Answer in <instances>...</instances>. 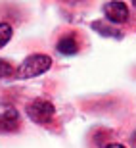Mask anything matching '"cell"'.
I'll list each match as a JSON object with an SVG mask.
<instances>
[{
    "label": "cell",
    "instance_id": "obj_1",
    "mask_svg": "<svg viewBox=\"0 0 136 148\" xmlns=\"http://www.w3.org/2000/svg\"><path fill=\"white\" fill-rule=\"evenodd\" d=\"M50 66H52V60L50 56L46 54H33L25 58L21 62V66L17 67V77L21 79H31V77H37V75H42L44 71H48Z\"/></svg>",
    "mask_w": 136,
    "mask_h": 148
},
{
    "label": "cell",
    "instance_id": "obj_2",
    "mask_svg": "<svg viewBox=\"0 0 136 148\" xmlns=\"http://www.w3.org/2000/svg\"><path fill=\"white\" fill-rule=\"evenodd\" d=\"M54 112L56 110H54V106H52V102L40 100V98L31 102V104L27 106V115L35 123H48V121L54 117Z\"/></svg>",
    "mask_w": 136,
    "mask_h": 148
},
{
    "label": "cell",
    "instance_id": "obj_3",
    "mask_svg": "<svg viewBox=\"0 0 136 148\" xmlns=\"http://www.w3.org/2000/svg\"><path fill=\"white\" fill-rule=\"evenodd\" d=\"M103 14L111 23H125L129 19V8L125 2H107L103 6Z\"/></svg>",
    "mask_w": 136,
    "mask_h": 148
},
{
    "label": "cell",
    "instance_id": "obj_4",
    "mask_svg": "<svg viewBox=\"0 0 136 148\" xmlns=\"http://www.w3.org/2000/svg\"><path fill=\"white\" fill-rule=\"evenodd\" d=\"M19 125V115L14 108H8L4 114H0V131H14Z\"/></svg>",
    "mask_w": 136,
    "mask_h": 148
},
{
    "label": "cell",
    "instance_id": "obj_5",
    "mask_svg": "<svg viewBox=\"0 0 136 148\" xmlns=\"http://www.w3.org/2000/svg\"><path fill=\"white\" fill-rule=\"evenodd\" d=\"M77 50H79V44H77V38L75 37H63L58 42V52H61V54H65V56H71V54H75Z\"/></svg>",
    "mask_w": 136,
    "mask_h": 148
},
{
    "label": "cell",
    "instance_id": "obj_6",
    "mask_svg": "<svg viewBox=\"0 0 136 148\" xmlns=\"http://www.w3.org/2000/svg\"><path fill=\"white\" fill-rule=\"evenodd\" d=\"M12 38V27L8 23H0V48Z\"/></svg>",
    "mask_w": 136,
    "mask_h": 148
},
{
    "label": "cell",
    "instance_id": "obj_7",
    "mask_svg": "<svg viewBox=\"0 0 136 148\" xmlns=\"http://www.w3.org/2000/svg\"><path fill=\"white\" fill-rule=\"evenodd\" d=\"M12 73H14V67H12L6 60H0V79H4V77H10Z\"/></svg>",
    "mask_w": 136,
    "mask_h": 148
},
{
    "label": "cell",
    "instance_id": "obj_8",
    "mask_svg": "<svg viewBox=\"0 0 136 148\" xmlns=\"http://www.w3.org/2000/svg\"><path fill=\"white\" fill-rule=\"evenodd\" d=\"M94 27H96V31L102 33V35H107V37H119L117 31H109V27H105V25H102V23H94Z\"/></svg>",
    "mask_w": 136,
    "mask_h": 148
},
{
    "label": "cell",
    "instance_id": "obj_9",
    "mask_svg": "<svg viewBox=\"0 0 136 148\" xmlns=\"http://www.w3.org/2000/svg\"><path fill=\"white\" fill-rule=\"evenodd\" d=\"M105 148H125L123 144H117V143H113V144H107Z\"/></svg>",
    "mask_w": 136,
    "mask_h": 148
}]
</instances>
